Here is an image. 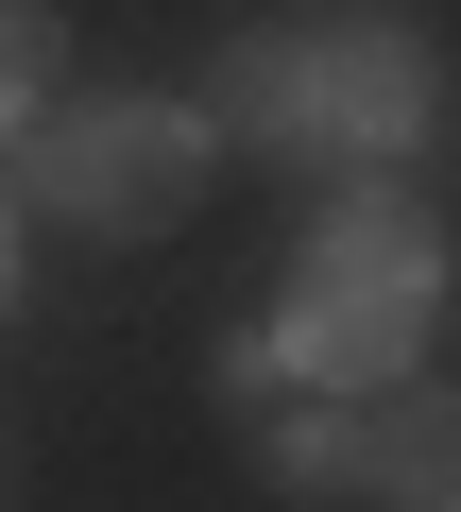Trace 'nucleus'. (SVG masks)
<instances>
[{
    "label": "nucleus",
    "mask_w": 461,
    "mask_h": 512,
    "mask_svg": "<svg viewBox=\"0 0 461 512\" xmlns=\"http://www.w3.org/2000/svg\"><path fill=\"white\" fill-rule=\"evenodd\" d=\"M188 103L257 171H410V137L444 120V69L393 0H308V18H240Z\"/></svg>",
    "instance_id": "nucleus-1"
},
{
    "label": "nucleus",
    "mask_w": 461,
    "mask_h": 512,
    "mask_svg": "<svg viewBox=\"0 0 461 512\" xmlns=\"http://www.w3.org/2000/svg\"><path fill=\"white\" fill-rule=\"evenodd\" d=\"M0 188L52 239H171L222 188V137L188 86H52L18 137H0Z\"/></svg>",
    "instance_id": "nucleus-2"
},
{
    "label": "nucleus",
    "mask_w": 461,
    "mask_h": 512,
    "mask_svg": "<svg viewBox=\"0 0 461 512\" xmlns=\"http://www.w3.org/2000/svg\"><path fill=\"white\" fill-rule=\"evenodd\" d=\"M359 512H461V376L359 393Z\"/></svg>",
    "instance_id": "nucleus-3"
},
{
    "label": "nucleus",
    "mask_w": 461,
    "mask_h": 512,
    "mask_svg": "<svg viewBox=\"0 0 461 512\" xmlns=\"http://www.w3.org/2000/svg\"><path fill=\"white\" fill-rule=\"evenodd\" d=\"M240 444H257V495H291V512H359V393H274Z\"/></svg>",
    "instance_id": "nucleus-4"
},
{
    "label": "nucleus",
    "mask_w": 461,
    "mask_h": 512,
    "mask_svg": "<svg viewBox=\"0 0 461 512\" xmlns=\"http://www.w3.org/2000/svg\"><path fill=\"white\" fill-rule=\"evenodd\" d=\"M69 86V0H0V137Z\"/></svg>",
    "instance_id": "nucleus-5"
},
{
    "label": "nucleus",
    "mask_w": 461,
    "mask_h": 512,
    "mask_svg": "<svg viewBox=\"0 0 461 512\" xmlns=\"http://www.w3.org/2000/svg\"><path fill=\"white\" fill-rule=\"evenodd\" d=\"M205 376H222V410H240V427H257V410L291 393V359H274V325H222V359H205Z\"/></svg>",
    "instance_id": "nucleus-6"
},
{
    "label": "nucleus",
    "mask_w": 461,
    "mask_h": 512,
    "mask_svg": "<svg viewBox=\"0 0 461 512\" xmlns=\"http://www.w3.org/2000/svg\"><path fill=\"white\" fill-rule=\"evenodd\" d=\"M0 308H18V188H0Z\"/></svg>",
    "instance_id": "nucleus-7"
}]
</instances>
